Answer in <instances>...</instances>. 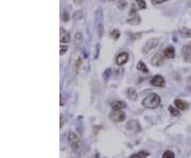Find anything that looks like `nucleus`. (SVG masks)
I'll return each mask as SVG.
<instances>
[{"instance_id": "obj_12", "label": "nucleus", "mask_w": 191, "mask_h": 158, "mask_svg": "<svg viewBox=\"0 0 191 158\" xmlns=\"http://www.w3.org/2000/svg\"><path fill=\"white\" fill-rule=\"evenodd\" d=\"M181 55H183V59H185V62H189L191 56V48L189 46H184L183 49H181Z\"/></svg>"}, {"instance_id": "obj_34", "label": "nucleus", "mask_w": 191, "mask_h": 158, "mask_svg": "<svg viewBox=\"0 0 191 158\" xmlns=\"http://www.w3.org/2000/svg\"><path fill=\"white\" fill-rule=\"evenodd\" d=\"M112 1H113V0H112Z\"/></svg>"}, {"instance_id": "obj_6", "label": "nucleus", "mask_w": 191, "mask_h": 158, "mask_svg": "<svg viewBox=\"0 0 191 158\" xmlns=\"http://www.w3.org/2000/svg\"><path fill=\"white\" fill-rule=\"evenodd\" d=\"M152 86H155V87H164L165 84H166V80L164 79V76H161V75H154L150 81Z\"/></svg>"}, {"instance_id": "obj_5", "label": "nucleus", "mask_w": 191, "mask_h": 158, "mask_svg": "<svg viewBox=\"0 0 191 158\" xmlns=\"http://www.w3.org/2000/svg\"><path fill=\"white\" fill-rule=\"evenodd\" d=\"M109 118L114 122H122L125 120V112L123 111H113L109 114Z\"/></svg>"}, {"instance_id": "obj_33", "label": "nucleus", "mask_w": 191, "mask_h": 158, "mask_svg": "<svg viewBox=\"0 0 191 158\" xmlns=\"http://www.w3.org/2000/svg\"><path fill=\"white\" fill-rule=\"evenodd\" d=\"M190 6H191V3H190Z\"/></svg>"}, {"instance_id": "obj_10", "label": "nucleus", "mask_w": 191, "mask_h": 158, "mask_svg": "<svg viewBox=\"0 0 191 158\" xmlns=\"http://www.w3.org/2000/svg\"><path fill=\"white\" fill-rule=\"evenodd\" d=\"M128 61V54L126 52H122V53H120L116 57V63L119 66H122L124 64H126Z\"/></svg>"}, {"instance_id": "obj_32", "label": "nucleus", "mask_w": 191, "mask_h": 158, "mask_svg": "<svg viewBox=\"0 0 191 158\" xmlns=\"http://www.w3.org/2000/svg\"><path fill=\"white\" fill-rule=\"evenodd\" d=\"M130 158H136V157H135V156H134V155H133V156H132V157H130Z\"/></svg>"}, {"instance_id": "obj_8", "label": "nucleus", "mask_w": 191, "mask_h": 158, "mask_svg": "<svg viewBox=\"0 0 191 158\" xmlns=\"http://www.w3.org/2000/svg\"><path fill=\"white\" fill-rule=\"evenodd\" d=\"M69 40H70L69 33L67 32L65 29L61 28V30H59V42H61V44H68Z\"/></svg>"}, {"instance_id": "obj_24", "label": "nucleus", "mask_w": 191, "mask_h": 158, "mask_svg": "<svg viewBox=\"0 0 191 158\" xmlns=\"http://www.w3.org/2000/svg\"><path fill=\"white\" fill-rule=\"evenodd\" d=\"M67 49H68V48H67V46H65V45H62V44H61V49H59V54H61V55H64V54L66 53Z\"/></svg>"}, {"instance_id": "obj_13", "label": "nucleus", "mask_w": 191, "mask_h": 158, "mask_svg": "<svg viewBox=\"0 0 191 158\" xmlns=\"http://www.w3.org/2000/svg\"><path fill=\"white\" fill-rule=\"evenodd\" d=\"M125 107H126V104L123 101H115L113 102V104H112L113 111H122Z\"/></svg>"}, {"instance_id": "obj_26", "label": "nucleus", "mask_w": 191, "mask_h": 158, "mask_svg": "<svg viewBox=\"0 0 191 158\" xmlns=\"http://www.w3.org/2000/svg\"><path fill=\"white\" fill-rule=\"evenodd\" d=\"M125 6H126V2L124 1V0H121V1L118 2V8L119 9L123 10V9H125Z\"/></svg>"}, {"instance_id": "obj_21", "label": "nucleus", "mask_w": 191, "mask_h": 158, "mask_svg": "<svg viewBox=\"0 0 191 158\" xmlns=\"http://www.w3.org/2000/svg\"><path fill=\"white\" fill-rule=\"evenodd\" d=\"M111 36L114 38V39H118L119 37H120V32H119V30H113L111 33Z\"/></svg>"}, {"instance_id": "obj_27", "label": "nucleus", "mask_w": 191, "mask_h": 158, "mask_svg": "<svg viewBox=\"0 0 191 158\" xmlns=\"http://www.w3.org/2000/svg\"><path fill=\"white\" fill-rule=\"evenodd\" d=\"M168 1V0H152V4L153 6H157V4L164 3V2Z\"/></svg>"}, {"instance_id": "obj_11", "label": "nucleus", "mask_w": 191, "mask_h": 158, "mask_svg": "<svg viewBox=\"0 0 191 158\" xmlns=\"http://www.w3.org/2000/svg\"><path fill=\"white\" fill-rule=\"evenodd\" d=\"M162 53H164L166 59H174V56H175V50H174V48L172 46H169L162 51Z\"/></svg>"}, {"instance_id": "obj_25", "label": "nucleus", "mask_w": 191, "mask_h": 158, "mask_svg": "<svg viewBox=\"0 0 191 158\" xmlns=\"http://www.w3.org/2000/svg\"><path fill=\"white\" fill-rule=\"evenodd\" d=\"M111 72H112V70L108 68V69H106V71H105V72L103 73V79H104L105 81H106L107 79L109 78V75H111Z\"/></svg>"}, {"instance_id": "obj_14", "label": "nucleus", "mask_w": 191, "mask_h": 158, "mask_svg": "<svg viewBox=\"0 0 191 158\" xmlns=\"http://www.w3.org/2000/svg\"><path fill=\"white\" fill-rule=\"evenodd\" d=\"M180 33L181 36L186 37V38H189L191 37V29H188V28H181L180 29Z\"/></svg>"}, {"instance_id": "obj_22", "label": "nucleus", "mask_w": 191, "mask_h": 158, "mask_svg": "<svg viewBox=\"0 0 191 158\" xmlns=\"http://www.w3.org/2000/svg\"><path fill=\"white\" fill-rule=\"evenodd\" d=\"M169 111H170V114L173 115V116H178V115H180V112H178L177 109H175L174 107H172V106L169 107Z\"/></svg>"}, {"instance_id": "obj_15", "label": "nucleus", "mask_w": 191, "mask_h": 158, "mask_svg": "<svg viewBox=\"0 0 191 158\" xmlns=\"http://www.w3.org/2000/svg\"><path fill=\"white\" fill-rule=\"evenodd\" d=\"M137 69H138L139 71H141V72H143V73H148V72H149V70H148L147 66H145V64L143 63V62H138Z\"/></svg>"}, {"instance_id": "obj_7", "label": "nucleus", "mask_w": 191, "mask_h": 158, "mask_svg": "<svg viewBox=\"0 0 191 158\" xmlns=\"http://www.w3.org/2000/svg\"><path fill=\"white\" fill-rule=\"evenodd\" d=\"M164 53L162 52H158V53H156L155 54L154 56L152 57V61H151V63H152V65L153 66H161L162 64H164Z\"/></svg>"}, {"instance_id": "obj_17", "label": "nucleus", "mask_w": 191, "mask_h": 158, "mask_svg": "<svg viewBox=\"0 0 191 158\" xmlns=\"http://www.w3.org/2000/svg\"><path fill=\"white\" fill-rule=\"evenodd\" d=\"M136 158H147L149 156V153L145 152V151H140V152H138L137 154L134 155Z\"/></svg>"}, {"instance_id": "obj_30", "label": "nucleus", "mask_w": 191, "mask_h": 158, "mask_svg": "<svg viewBox=\"0 0 191 158\" xmlns=\"http://www.w3.org/2000/svg\"><path fill=\"white\" fill-rule=\"evenodd\" d=\"M81 62H82V59H79V61L76 62V68H79V67H80V65H81Z\"/></svg>"}, {"instance_id": "obj_20", "label": "nucleus", "mask_w": 191, "mask_h": 158, "mask_svg": "<svg viewBox=\"0 0 191 158\" xmlns=\"http://www.w3.org/2000/svg\"><path fill=\"white\" fill-rule=\"evenodd\" d=\"M73 20H80L81 18L83 17V13H82V11H76L75 14H73Z\"/></svg>"}, {"instance_id": "obj_23", "label": "nucleus", "mask_w": 191, "mask_h": 158, "mask_svg": "<svg viewBox=\"0 0 191 158\" xmlns=\"http://www.w3.org/2000/svg\"><path fill=\"white\" fill-rule=\"evenodd\" d=\"M81 42H82V34L78 32L75 35V45H79Z\"/></svg>"}, {"instance_id": "obj_4", "label": "nucleus", "mask_w": 191, "mask_h": 158, "mask_svg": "<svg viewBox=\"0 0 191 158\" xmlns=\"http://www.w3.org/2000/svg\"><path fill=\"white\" fill-rule=\"evenodd\" d=\"M158 38H151V39H149L147 43H145V45L143 46V53H148V52H150L151 50L155 49L157 46H158Z\"/></svg>"}, {"instance_id": "obj_19", "label": "nucleus", "mask_w": 191, "mask_h": 158, "mask_svg": "<svg viewBox=\"0 0 191 158\" xmlns=\"http://www.w3.org/2000/svg\"><path fill=\"white\" fill-rule=\"evenodd\" d=\"M135 2L138 4V8L140 10H144L147 8V3H145L144 0H135Z\"/></svg>"}, {"instance_id": "obj_29", "label": "nucleus", "mask_w": 191, "mask_h": 158, "mask_svg": "<svg viewBox=\"0 0 191 158\" xmlns=\"http://www.w3.org/2000/svg\"><path fill=\"white\" fill-rule=\"evenodd\" d=\"M82 1H83V0H73V3L76 4V6H79V4L82 3Z\"/></svg>"}, {"instance_id": "obj_31", "label": "nucleus", "mask_w": 191, "mask_h": 158, "mask_svg": "<svg viewBox=\"0 0 191 158\" xmlns=\"http://www.w3.org/2000/svg\"><path fill=\"white\" fill-rule=\"evenodd\" d=\"M59 104H61V106H62V105L65 104V103H64V99H63V98H62V95H61V103H59Z\"/></svg>"}, {"instance_id": "obj_18", "label": "nucleus", "mask_w": 191, "mask_h": 158, "mask_svg": "<svg viewBox=\"0 0 191 158\" xmlns=\"http://www.w3.org/2000/svg\"><path fill=\"white\" fill-rule=\"evenodd\" d=\"M161 158H175V155H174V153L172 152V151L167 150L166 152L164 153V155H162Z\"/></svg>"}, {"instance_id": "obj_3", "label": "nucleus", "mask_w": 191, "mask_h": 158, "mask_svg": "<svg viewBox=\"0 0 191 158\" xmlns=\"http://www.w3.org/2000/svg\"><path fill=\"white\" fill-rule=\"evenodd\" d=\"M126 22L130 23V25H134V26L138 25V23L140 22V17L137 14V10H136L135 4L132 6V9H131V12H130V18L126 20Z\"/></svg>"}, {"instance_id": "obj_2", "label": "nucleus", "mask_w": 191, "mask_h": 158, "mask_svg": "<svg viewBox=\"0 0 191 158\" xmlns=\"http://www.w3.org/2000/svg\"><path fill=\"white\" fill-rule=\"evenodd\" d=\"M69 142H70V147L73 151H76L80 149L81 140H80V138H79V136L76 135L75 133H73V132H70V133H69Z\"/></svg>"}, {"instance_id": "obj_16", "label": "nucleus", "mask_w": 191, "mask_h": 158, "mask_svg": "<svg viewBox=\"0 0 191 158\" xmlns=\"http://www.w3.org/2000/svg\"><path fill=\"white\" fill-rule=\"evenodd\" d=\"M126 92H128V97L130 98L131 100H136V98H137V93H136V91L133 89V88L128 89L126 90Z\"/></svg>"}, {"instance_id": "obj_28", "label": "nucleus", "mask_w": 191, "mask_h": 158, "mask_svg": "<svg viewBox=\"0 0 191 158\" xmlns=\"http://www.w3.org/2000/svg\"><path fill=\"white\" fill-rule=\"evenodd\" d=\"M63 20L65 21V22H67V21L69 20V16H68V14H67L66 12L63 14Z\"/></svg>"}, {"instance_id": "obj_1", "label": "nucleus", "mask_w": 191, "mask_h": 158, "mask_svg": "<svg viewBox=\"0 0 191 158\" xmlns=\"http://www.w3.org/2000/svg\"><path fill=\"white\" fill-rule=\"evenodd\" d=\"M161 104V97L157 93H150L142 100V106L148 109L156 108Z\"/></svg>"}, {"instance_id": "obj_9", "label": "nucleus", "mask_w": 191, "mask_h": 158, "mask_svg": "<svg viewBox=\"0 0 191 158\" xmlns=\"http://www.w3.org/2000/svg\"><path fill=\"white\" fill-rule=\"evenodd\" d=\"M174 105H175V107L178 109V111H186V109L189 108V104H188L186 101L181 100V99L174 100Z\"/></svg>"}]
</instances>
